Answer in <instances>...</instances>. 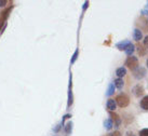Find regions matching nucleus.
<instances>
[{
    "instance_id": "f257e3e1",
    "label": "nucleus",
    "mask_w": 148,
    "mask_h": 136,
    "mask_svg": "<svg viewBox=\"0 0 148 136\" xmlns=\"http://www.w3.org/2000/svg\"><path fill=\"white\" fill-rule=\"evenodd\" d=\"M115 100H116V103H117V105H118L119 107H121V108L127 107V105H129V103H130V99H129V97H127V95H124V94L118 95V96L116 97Z\"/></svg>"
},
{
    "instance_id": "f03ea898",
    "label": "nucleus",
    "mask_w": 148,
    "mask_h": 136,
    "mask_svg": "<svg viewBox=\"0 0 148 136\" xmlns=\"http://www.w3.org/2000/svg\"><path fill=\"white\" fill-rule=\"evenodd\" d=\"M125 66H127L131 70H134L138 67V59L135 56H129L125 61Z\"/></svg>"
},
{
    "instance_id": "7ed1b4c3",
    "label": "nucleus",
    "mask_w": 148,
    "mask_h": 136,
    "mask_svg": "<svg viewBox=\"0 0 148 136\" xmlns=\"http://www.w3.org/2000/svg\"><path fill=\"white\" fill-rule=\"evenodd\" d=\"M146 76V69H145L144 67L142 66H138L136 69L133 70V77L136 79V80H140V79H143Z\"/></svg>"
},
{
    "instance_id": "20e7f679",
    "label": "nucleus",
    "mask_w": 148,
    "mask_h": 136,
    "mask_svg": "<svg viewBox=\"0 0 148 136\" xmlns=\"http://www.w3.org/2000/svg\"><path fill=\"white\" fill-rule=\"evenodd\" d=\"M10 11H11V8L5 9L3 12L1 13V16H0V29H1V26L4 24V22L7 21V18H8V16H9V13H10Z\"/></svg>"
},
{
    "instance_id": "39448f33",
    "label": "nucleus",
    "mask_w": 148,
    "mask_h": 136,
    "mask_svg": "<svg viewBox=\"0 0 148 136\" xmlns=\"http://www.w3.org/2000/svg\"><path fill=\"white\" fill-rule=\"evenodd\" d=\"M107 109L109 110L110 112L115 111L116 107H117V103H116V100H114V99L109 98L108 100H107Z\"/></svg>"
},
{
    "instance_id": "423d86ee",
    "label": "nucleus",
    "mask_w": 148,
    "mask_h": 136,
    "mask_svg": "<svg viewBox=\"0 0 148 136\" xmlns=\"http://www.w3.org/2000/svg\"><path fill=\"white\" fill-rule=\"evenodd\" d=\"M140 106L142 109H144V110H148V95L144 96L143 98L140 99Z\"/></svg>"
},
{
    "instance_id": "0eeeda50",
    "label": "nucleus",
    "mask_w": 148,
    "mask_h": 136,
    "mask_svg": "<svg viewBox=\"0 0 148 136\" xmlns=\"http://www.w3.org/2000/svg\"><path fill=\"white\" fill-rule=\"evenodd\" d=\"M110 118L112 121H115V128H119L120 123H121V119L119 118V115L110 112Z\"/></svg>"
},
{
    "instance_id": "6e6552de",
    "label": "nucleus",
    "mask_w": 148,
    "mask_h": 136,
    "mask_svg": "<svg viewBox=\"0 0 148 136\" xmlns=\"http://www.w3.org/2000/svg\"><path fill=\"white\" fill-rule=\"evenodd\" d=\"M133 94L135 95V96H140V95L144 94V89H143V87L142 85H136L134 89H133Z\"/></svg>"
},
{
    "instance_id": "1a4fd4ad",
    "label": "nucleus",
    "mask_w": 148,
    "mask_h": 136,
    "mask_svg": "<svg viewBox=\"0 0 148 136\" xmlns=\"http://www.w3.org/2000/svg\"><path fill=\"white\" fill-rule=\"evenodd\" d=\"M130 44H131V42L127 41V40H125V41L119 42V43L117 44V48H118L119 50H123V51H125V49H127Z\"/></svg>"
},
{
    "instance_id": "9d476101",
    "label": "nucleus",
    "mask_w": 148,
    "mask_h": 136,
    "mask_svg": "<svg viewBox=\"0 0 148 136\" xmlns=\"http://www.w3.org/2000/svg\"><path fill=\"white\" fill-rule=\"evenodd\" d=\"M116 74L118 76V78H122V77H124L127 74V69L124 67H120V68L116 70Z\"/></svg>"
},
{
    "instance_id": "9b49d317",
    "label": "nucleus",
    "mask_w": 148,
    "mask_h": 136,
    "mask_svg": "<svg viewBox=\"0 0 148 136\" xmlns=\"http://www.w3.org/2000/svg\"><path fill=\"white\" fill-rule=\"evenodd\" d=\"M123 85H124V81L122 80V78H117L115 80V87H117V89L121 90V89L123 87Z\"/></svg>"
},
{
    "instance_id": "f8f14e48",
    "label": "nucleus",
    "mask_w": 148,
    "mask_h": 136,
    "mask_svg": "<svg viewBox=\"0 0 148 136\" xmlns=\"http://www.w3.org/2000/svg\"><path fill=\"white\" fill-rule=\"evenodd\" d=\"M142 38H143L142 31H140V29H135L134 30V39H135L136 41H140V40H142Z\"/></svg>"
},
{
    "instance_id": "ddd939ff",
    "label": "nucleus",
    "mask_w": 148,
    "mask_h": 136,
    "mask_svg": "<svg viewBox=\"0 0 148 136\" xmlns=\"http://www.w3.org/2000/svg\"><path fill=\"white\" fill-rule=\"evenodd\" d=\"M104 125L106 126L107 130H110L112 126H114V123H112V120L111 119H107L105 120V122H104Z\"/></svg>"
},
{
    "instance_id": "4468645a",
    "label": "nucleus",
    "mask_w": 148,
    "mask_h": 136,
    "mask_svg": "<svg viewBox=\"0 0 148 136\" xmlns=\"http://www.w3.org/2000/svg\"><path fill=\"white\" fill-rule=\"evenodd\" d=\"M133 52H134V45L131 43V44L129 45L127 49H125V53H127L129 56H131V54L133 53Z\"/></svg>"
},
{
    "instance_id": "2eb2a0df",
    "label": "nucleus",
    "mask_w": 148,
    "mask_h": 136,
    "mask_svg": "<svg viewBox=\"0 0 148 136\" xmlns=\"http://www.w3.org/2000/svg\"><path fill=\"white\" fill-rule=\"evenodd\" d=\"M138 136H148V128H143L142 131H140Z\"/></svg>"
},
{
    "instance_id": "dca6fc26",
    "label": "nucleus",
    "mask_w": 148,
    "mask_h": 136,
    "mask_svg": "<svg viewBox=\"0 0 148 136\" xmlns=\"http://www.w3.org/2000/svg\"><path fill=\"white\" fill-rule=\"evenodd\" d=\"M71 125H73V124H71V122H69V123L66 124V126H65V132L66 133H68V134H69V133L71 132Z\"/></svg>"
},
{
    "instance_id": "f3484780",
    "label": "nucleus",
    "mask_w": 148,
    "mask_h": 136,
    "mask_svg": "<svg viewBox=\"0 0 148 136\" xmlns=\"http://www.w3.org/2000/svg\"><path fill=\"white\" fill-rule=\"evenodd\" d=\"M114 90H115V87H114V84H110L109 85V89H108V92H107V95H111L114 93Z\"/></svg>"
},
{
    "instance_id": "a211bd4d",
    "label": "nucleus",
    "mask_w": 148,
    "mask_h": 136,
    "mask_svg": "<svg viewBox=\"0 0 148 136\" xmlns=\"http://www.w3.org/2000/svg\"><path fill=\"white\" fill-rule=\"evenodd\" d=\"M108 136H121V134H120V132L116 131V132H114V133H110V134H108Z\"/></svg>"
},
{
    "instance_id": "6ab92c4d",
    "label": "nucleus",
    "mask_w": 148,
    "mask_h": 136,
    "mask_svg": "<svg viewBox=\"0 0 148 136\" xmlns=\"http://www.w3.org/2000/svg\"><path fill=\"white\" fill-rule=\"evenodd\" d=\"M77 55H78V50L75 52V54H74V57H73V59H71V63H74L75 61H76V58H77Z\"/></svg>"
},
{
    "instance_id": "aec40b11",
    "label": "nucleus",
    "mask_w": 148,
    "mask_h": 136,
    "mask_svg": "<svg viewBox=\"0 0 148 136\" xmlns=\"http://www.w3.org/2000/svg\"><path fill=\"white\" fill-rule=\"evenodd\" d=\"M144 46H146V48H148V36H146L144 39Z\"/></svg>"
},
{
    "instance_id": "412c9836",
    "label": "nucleus",
    "mask_w": 148,
    "mask_h": 136,
    "mask_svg": "<svg viewBox=\"0 0 148 136\" xmlns=\"http://www.w3.org/2000/svg\"><path fill=\"white\" fill-rule=\"evenodd\" d=\"M5 3H7V1H5V0H1V1H0V7H3Z\"/></svg>"
},
{
    "instance_id": "4be33fe9",
    "label": "nucleus",
    "mask_w": 148,
    "mask_h": 136,
    "mask_svg": "<svg viewBox=\"0 0 148 136\" xmlns=\"http://www.w3.org/2000/svg\"><path fill=\"white\" fill-rule=\"evenodd\" d=\"M127 136H135V135H134V133H132V132H127Z\"/></svg>"
},
{
    "instance_id": "5701e85b",
    "label": "nucleus",
    "mask_w": 148,
    "mask_h": 136,
    "mask_svg": "<svg viewBox=\"0 0 148 136\" xmlns=\"http://www.w3.org/2000/svg\"><path fill=\"white\" fill-rule=\"evenodd\" d=\"M146 66H147V68H148V58H147V61H146Z\"/></svg>"
}]
</instances>
